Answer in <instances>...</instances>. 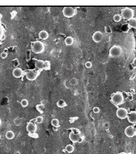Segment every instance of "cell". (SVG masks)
<instances>
[{"label":"cell","mask_w":136,"mask_h":154,"mask_svg":"<svg viewBox=\"0 0 136 154\" xmlns=\"http://www.w3.org/2000/svg\"><path fill=\"white\" fill-rule=\"evenodd\" d=\"M111 102L116 106L123 104L124 102V96L123 93L121 92H116L114 93L111 97Z\"/></svg>","instance_id":"obj_2"},{"label":"cell","mask_w":136,"mask_h":154,"mask_svg":"<svg viewBox=\"0 0 136 154\" xmlns=\"http://www.w3.org/2000/svg\"><path fill=\"white\" fill-rule=\"evenodd\" d=\"M36 130H37V126L35 123H31V122L27 123V130L28 132L30 133V134H31V133H34L35 132Z\"/></svg>","instance_id":"obj_12"},{"label":"cell","mask_w":136,"mask_h":154,"mask_svg":"<svg viewBox=\"0 0 136 154\" xmlns=\"http://www.w3.org/2000/svg\"><path fill=\"white\" fill-rule=\"evenodd\" d=\"M125 134L126 136L129 137V138H131V137H133L136 134V130L133 126H128L126 127L125 130Z\"/></svg>","instance_id":"obj_7"},{"label":"cell","mask_w":136,"mask_h":154,"mask_svg":"<svg viewBox=\"0 0 136 154\" xmlns=\"http://www.w3.org/2000/svg\"><path fill=\"white\" fill-rule=\"evenodd\" d=\"M12 74L15 78H21L23 76V72L21 68H15L12 72Z\"/></svg>","instance_id":"obj_13"},{"label":"cell","mask_w":136,"mask_h":154,"mask_svg":"<svg viewBox=\"0 0 136 154\" xmlns=\"http://www.w3.org/2000/svg\"><path fill=\"white\" fill-rule=\"evenodd\" d=\"M133 67H135V68H136V58H135L133 60Z\"/></svg>","instance_id":"obj_33"},{"label":"cell","mask_w":136,"mask_h":154,"mask_svg":"<svg viewBox=\"0 0 136 154\" xmlns=\"http://www.w3.org/2000/svg\"><path fill=\"white\" fill-rule=\"evenodd\" d=\"M21 106L25 108V107H27V106H28L29 102H28L27 100H26V99H23V100H21Z\"/></svg>","instance_id":"obj_25"},{"label":"cell","mask_w":136,"mask_h":154,"mask_svg":"<svg viewBox=\"0 0 136 154\" xmlns=\"http://www.w3.org/2000/svg\"><path fill=\"white\" fill-rule=\"evenodd\" d=\"M74 43V39L72 37L68 36L65 39V44L67 46H71Z\"/></svg>","instance_id":"obj_16"},{"label":"cell","mask_w":136,"mask_h":154,"mask_svg":"<svg viewBox=\"0 0 136 154\" xmlns=\"http://www.w3.org/2000/svg\"><path fill=\"white\" fill-rule=\"evenodd\" d=\"M113 19L114 21L118 23V22L121 21V19H122V16H121V15H120V14H115V15L114 16Z\"/></svg>","instance_id":"obj_22"},{"label":"cell","mask_w":136,"mask_h":154,"mask_svg":"<svg viewBox=\"0 0 136 154\" xmlns=\"http://www.w3.org/2000/svg\"><path fill=\"white\" fill-rule=\"evenodd\" d=\"M92 66L93 64L91 62H86L85 63V66H86V68H90V67H92Z\"/></svg>","instance_id":"obj_28"},{"label":"cell","mask_w":136,"mask_h":154,"mask_svg":"<svg viewBox=\"0 0 136 154\" xmlns=\"http://www.w3.org/2000/svg\"><path fill=\"white\" fill-rule=\"evenodd\" d=\"M44 48H45V46H44V43L41 41H35L34 42H33L31 45V50L35 54L42 53L44 52Z\"/></svg>","instance_id":"obj_1"},{"label":"cell","mask_w":136,"mask_h":154,"mask_svg":"<svg viewBox=\"0 0 136 154\" xmlns=\"http://www.w3.org/2000/svg\"><path fill=\"white\" fill-rule=\"evenodd\" d=\"M69 139L72 141L73 143H77V142H81L82 139L80 136L79 134H76V133L71 132L69 134Z\"/></svg>","instance_id":"obj_10"},{"label":"cell","mask_w":136,"mask_h":154,"mask_svg":"<svg viewBox=\"0 0 136 154\" xmlns=\"http://www.w3.org/2000/svg\"><path fill=\"white\" fill-rule=\"evenodd\" d=\"M76 10L75 8H72V7L66 6L63 9V14L65 17H73L74 16L76 15Z\"/></svg>","instance_id":"obj_5"},{"label":"cell","mask_w":136,"mask_h":154,"mask_svg":"<svg viewBox=\"0 0 136 154\" xmlns=\"http://www.w3.org/2000/svg\"><path fill=\"white\" fill-rule=\"evenodd\" d=\"M129 25L132 28H136V19L135 18H133L132 19L129 21Z\"/></svg>","instance_id":"obj_19"},{"label":"cell","mask_w":136,"mask_h":154,"mask_svg":"<svg viewBox=\"0 0 136 154\" xmlns=\"http://www.w3.org/2000/svg\"><path fill=\"white\" fill-rule=\"evenodd\" d=\"M119 154H128V153H125V152H121Z\"/></svg>","instance_id":"obj_34"},{"label":"cell","mask_w":136,"mask_h":154,"mask_svg":"<svg viewBox=\"0 0 136 154\" xmlns=\"http://www.w3.org/2000/svg\"><path fill=\"white\" fill-rule=\"evenodd\" d=\"M116 116L119 119H124L128 117V111L125 108H119L116 110Z\"/></svg>","instance_id":"obj_6"},{"label":"cell","mask_w":136,"mask_h":154,"mask_svg":"<svg viewBox=\"0 0 136 154\" xmlns=\"http://www.w3.org/2000/svg\"><path fill=\"white\" fill-rule=\"evenodd\" d=\"M50 69V62L49 61H45L44 62V70H48Z\"/></svg>","instance_id":"obj_24"},{"label":"cell","mask_w":136,"mask_h":154,"mask_svg":"<svg viewBox=\"0 0 136 154\" xmlns=\"http://www.w3.org/2000/svg\"><path fill=\"white\" fill-rule=\"evenodd\" d=\"M35 67L37 69L39 70H44V62L42 60H38L35 62Z\"/></svg>","instance_id":"obj_14"},{"label":"cell","mask_w":136,"mask_h":154,"mask_svg":"<svg viewBox=\"0 0 136 154\" xmlns=\"http://www.w3.org/2000/svg\"><path fill=\"white\" fill-rule=\"evenodd\" d=\"M121 16L125 20L132 19L134 16V11L130 8H125L121 10Z\"/></svg>","instance_id":"obj_4"},{"label":"cell","mask_w":136,"mask_h":154,"mask_svg":"<svg viewBox=\"0 0 136 154\" xmlns=\"http://www.w3.org/2000/svg\"><path fill=\"white\" fill-rule=\"evenodd\" d=\"M36 109L39 112V113H43L44 111V106L43 104H38L36 106Z\"/></svg>","instance_id":"obj_21"},{"label":"cell","mask_w":136,"mask_h":154,"mask_svg":"<svg viewBox=\"0 0 136 154\" xmlns=\"http://www.w3.org/2000/svg\"><path fill=\"white\" fill-rule=\"evenodd\" d=\"M1 124H2V121H1V119H0V125H1Z\"/></svg>","instance_id":"obj_35"},{"label":"cell","mask_w":136,"mask_h":154,"mask_svg":"<svg viewBox=\"0 0 136 154\" xmlns=\"http://www.w3.org/2000/svg\"><path fill=\"white\" fill-rule=\"evenodd\" d=\"M38 72L34 70H29L26 72V78L29 81H35L38 76Z\"/></svg>","instance_id":"obj_9"},{"label":"cell","mask_w":136,"mask_h":154,"mask_svg":"<svg viewBox=\"0 0 136 154\" xmlns=\"http://www.w3.org/2000/svg\"><path fill=\"white\" fill-rule=\"evenodd\" d=\"M3 35H4V29H3L2 25H0V40L2 39Z\"/></svg>","instance_id":"obj_30"},{"label":"cell","mask_w":136,"mask_h":154,"mask_svg":"<svg viewBox=\"0 0 136 154\" xmlns=\"http://www.w3.org/2000/svg\"><path fill=\"white\" fill-rule=\"evenodd\" d=\"M122 53H123V49L119 45H114L110 49L109 55L110 57H121Z\"/></svg>","instance_id":"obj_3"},{"label":"cell","mask_w":136,"mask_h":154,"mask_svg":"<svg viewBox=\"0 0 136 154\" xmlns=\"http://www.w3.org/2000/svg\"><path fill=\"white\" fill-rule=\"evenodd\" d=\"M35 121H36L38 123H42V122H43V117H41V116H38V117L35 119Z\"/></svg>","instance_id":"obj_27"},{"label":"cell","mask_w":136,"mask_h":154,"mask_svg":"<svg viewBox=\"0 0 136 154\" xmlns=\"http://www.w3.org/2000/svg\"><path fill=\"white\" fill-rule=\"evenodd\" d=\"M57 106L59 108H63V107L67 106V104L63 100H59L57 102Z\"/></svg>","instance_id":"obj_18"},{"label":"cell","mask_w":136,"mask_h":154,"mask_svg":"<svg viewBox=\"0 0 136 154\" xmlns=\"http://www.w3.org/2000/svg\"><path fill=\"white\" fill-rule=\"evenodd\" d=\"M105 31L106 33H112V29H111V27H105Z\"/></svg>","instance_id":"obj_29"},{"label":"cell","mask_w":136,"mask_h":154,"mask_svg":"<svg viewBox=\"0 0 136 154\" xmlns=\"http://www.w3.org/2000/svg\"><path fill=\"white\" fill-rule=\"evenodd\" d=\"M127 119L129 122L132 124H135L136 123V112L131 111L128 114Z\"/></svg>","instance_id":"obj_11"},{"label":"cell","mask_w":136,"mask_h":154,"mask_svg":"<svg viewBox=\"0 0 136 154\" xmlns=\"http://www.w3.org/2000/svg\"><path fill=\"white\" fill-rule=\"evenodd\" d=\"M93 112H94L95 113H99L100 112V109L99 107H94L93 109Z\"/></svg>","instance_id":"obj_32"},{"label":"cell","mask_w":136,"mask_h":154,"mask_svg":"<svg viewBox=\"0 0 136 154\" xmlns=\"http://www.w3.org/2000/svg\"><path fill=\"white\" fill-rule=\"evenodd\" d=\"M69 83L71 84V85H76L78 84V80H77L76 78H73V79H71L69 81Z\"/></svg>","instance_id":"obj_26"},{"label":"cell","mask_w":136,"mask_h":154,"mask_svg":"<svg viewBox=\"0 0 136 154\" xmlns=\"http://www.w3.org/2000/svg\"><path fill=\"white\" fill-rule=\"evenodd\" d=\"M49 35H48V33L45 30H42V31H40L39 33V38L42 40H46L48 39Z\"/></svg>","instance_id":"obj_15"},{"label":"cell","mask_w":136,"mask_h":154,"mask_svg":"<svg viewBox=\"0 0 136 154\" xmlns=\"http://www.w3.org/2000/svg\"><path fill=\"white\" fill-rule=\"evenodd\" d=\"M93 40L95 42L99 43L102 42L103 38H104V33H102V31H95L93 35Z\"/></svg>","instance_id":"obj_8"},{"label":"cell","mask_w":136,"mask_h":154,"mask_svg":"<svg viewBox=\"0 0 136 154\" xmlns=\"http://www.w3.org/2000/svg\"><path fill=\"white\" fill-rule=\"evenodd\" d=\"M7 56H8L7 53H5V52L2 53H1V55H0V57H1L2 59H6V58L7 57Z\"/></svg>","instance_id":"obj_31"},{"label":"cell","mask_w":136,"mask_h":154,"mask_svg":"<svg viewBox=\"0 0 136 154\" xmlns=\"http://www.w3.org/2000/svg\"><path fill=\"white\" fill-rule=\"evenodd\" d=\"M51 124L54 127H57V126H59V121L57 119H53L51 121Z\"/></svg>","instance_id":"obj_23"},{"label":"cell","mask_w":136,"mask_h":154,"mask_svg":"<svg viewBox=\"0 0 136 154\" xmlns=\"http://www.w3.org/2000/svg\"><path fill=\"white\" fill-rule=\"evenodd\" d=\"M65 150L67 153H71L74 151V147L72 145V144H67L66 147H65Z\"/></svg>","instance_id":"obj_20"},{"label":"cell","mask_w":136,"mask_h":154,"mask_svg":"<svg viewBox=\"0 0 136 154\" xmlns=\"http://www.w3.org/2000/svg\"><path fill=\"white\" fill-rule=\"evenodd\" d=\"M15 136V134H14V133L12 131H8L6 133V138L8 140H12V139H13Z\"/></svg>","instance_id":"obj_17"}]
</instances>
